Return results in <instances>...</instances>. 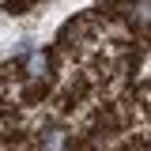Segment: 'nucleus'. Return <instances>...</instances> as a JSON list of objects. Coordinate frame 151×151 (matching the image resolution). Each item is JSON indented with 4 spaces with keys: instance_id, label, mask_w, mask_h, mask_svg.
<instances>
[{
    "instance_id": "nucleus-1",
    "label": "nucleus",
    "mask_w": 151,
    "mask_h": 151,
    "mask_svg": "<svg viewBox=\"0 0 151 151\" xmlns=\"http://www.w3.org/2000/svg\"><path fill=\"white\" fill-rule=\"evenodd\" d=\"M27 72H30V76H45V72H49V57L42 53V49H34V53L27 57Z\"/></svg>"
},
{
    "instance_id": "nucleus-2",
    "label": "nucleus",
    "mask_w": 151,
    "mask_h": 151,
    "mask_svg": "<svg viewBox=\"0 0 151 151\" xmlns=\"http://www.w3.org/2000/svg\"><path fill=\"white\" fill-rule=\"evenodd\" d=\"M45 147H49V151H60V147H64V132H49Z\"/></svg>"
}]
</instances>
